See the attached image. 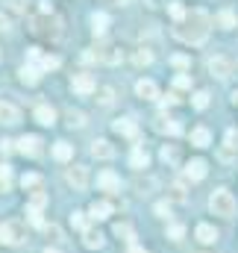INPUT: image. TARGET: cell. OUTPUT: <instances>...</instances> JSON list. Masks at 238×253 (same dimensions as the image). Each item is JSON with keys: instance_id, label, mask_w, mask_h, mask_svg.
I'll return each instance as SVG.
<instances>
[{"instance_id": "1", "label": "cell", "mask_w": 238, "mask_h": 253, "mask_svg": "<svg viewBox=\"0 0 238 253\" xmlns=\"http://www.w3.org/2000/svg\"><path fill=\"white\" fill-rule=\"evenodd\" d=\"M209 27H212V18L203 9H191L182 21H177L174 36L179 42H185V44H203L206 36H209Z\"/></svg>"}, {"instance_id": "2", "label": "cell", "mask_w": 238, "mask_h": 253, "mask_svg": "<svg viewBox=\"0 0 238 253\" xmlns=\"http://www.w3.org/2000/svg\"><path fill=\"white\" fill-rule=\"evenodd\" d=\"M209 209H212L215 215H221V218H233V215H236V197H233V191H227V189L212 191Z\"/></svg>"}, {"instance_id": "3", "label": "cell", "mask_w": 238, "mask_h": 253, "mask_svg": "<svg viewBox=\"0 0 238 253\" xmlns=\"http://www.w3.org/2000/svg\"><path fill=\"white\" fill-rule=\"evenodd\" d=\"M24 239H27V230L21 221H3L0 224V245L18 248V245H24Z\"/></svg>"}, {"instance_id": "4", "label": "cell", "mask_w": 238, "mask_h": 253, "mask_svg": "<svg viewBox=\"0 0 238 253\" xmlns=\"http://www.w3.org/2000/svg\"><path fill=\"white\" fill-rule=\"evenodd\" d=\"M65 183L74 186L77 191H82L85 186H88V168H82V165H71V168L65 171Z\"/></svg>"}, {"instance_id": "5", "label": "cell", "mask_w": 238, "mask_h": 253, "mask_svg": "<svg viewBox=\"0 0 238 253\" xmlns=\"http://www.w3.org/2000/svg\"><path fill=\"white\" fill-rule=\"evenodd\" d=\"M71 88H74L77 94H91V91H97L94 74H88V71H82V74H74V80H71Z\"/></svg>"}, {"instance_id": "6", "label": "cell", "mask_w": 238, "mask_h": 253, "mask_svg": "<svg viewBox=\"0 0 238 253\" xmlns=\"http://www.w3.org/2000/svg\"><path fill=\"white\" fill-rule=\"evenodd\" d=\"M209 71H212V77H218V80H230V77H233V62H230L227 56H212V59H209Z\"/></svg>"}, {"instance_id": "7", "label": "cell", "mask_w": 238, "mask_h": 253, "mask_svg": "<svg viewBox=\"0 0 238 253\" xmlns=\"http://www.w3.org/2000/svg\"><path fill=\"white\" fill-rule=\"evenodd\" d=\"M18 153H24V156H39V153H41V138H39V135H21V138H18Z\"/></svg>"}, {"instance_id": "8", "label": "cell", "mask_w": 238, "mask_h": 253, "mask_svg": "<svg viewBox=\"0 0 238 253\" xmlns=\"http://www.w3.org/2000/svg\"><path fill=\"white\" fill-rule=\"evenodd\" d=\"M18 121H21V109L15 103H9V100H0V124L15 126Z\"/></svg>"}, {"instance_id": "9", "label": "cell", "mask_w": 238, "mask_h": 253, "mask_svg": "<svg viewBox=\"0 0 238 253\" xmlns=\"http://www.w3.org/2000/svg\"><path fill=\"white\" fill-rule=\"evenodd\" d=\"M206 171H209V165H206L203 159H191V162L185 165V180H188V183H200V180L206 177Z\"/></svg>"}, {"instance_id": "10", "label": "cell", "mask_w": 238, "mask_h": 253, "mask_svg": "<svg viewBox=\"0 0 238 253\" xmlns=\"http://www.w3.org/2000/svg\"><path fill=\"white\" fill-rule=\"evenodd\" d=\"M94 56H97V62H106V65H118L120 62V50L115 44H100L97 50H94Z\"/></svg>"}, {"instance_id": "11", "label": "cell", "mask_w": 238, "mask_h": 253, "mask_svg": "<svg viewBox=\"0 0 238 253\" xmlns=\"http://www.w3.org/2000/svg\"><path fill=\"white\" fill-rule=\"evenodd\" d=\"M135 94H138L141 100H156V97H159V85H156L153 80H138V83H135Z\"/></svg>"}, {"instance_id": "12", "label": "cell", "mask_w": 238, "mask_h": 253, "mask_svg": "<svg viewBox=\"0 0 238 253\" xmlns=\"http://www.w3.org/2000/svg\"><path fill=\"white\" fill-rule=\"evenodd\" d=\"M91 156H94V159H112V156H115V147H112L106 138H94V141H91Z\"/></svg>"}, {"instance_id": "13", "label": "cell", "mask_w": 238, "mask_h": 253, "mask_svg": "<svg viewBox=\"0 0 238 253\" xmlns=\"http://www.w3.org/2000/svg\"><path fill=\"white\" fill-rule=\"evenodd\" d=\"M88 215H91L94 221H106V218L112 215V203H109V200H94V203L88 206Z\"/></svg>"}, {"instance_id": "14", "label": "cell", "mask_w": 238, "mask_h": 253, "mask_svg": "<svg viewBox=\"0 0 238 253\" xmlns=\"http://www.w3.org/2000/svg\"><path fill=\"white\" fill-rule=\"evenodd\" d=\"M97 186L103 191H118L120 189V180H118V174L115 171H100L97 174Z\"/></svg>"}, {"instance_id": "15", "label": "cell", "mask_w": 238, "mask_h": 253, "mask_svg": "<svg viewBox=\"0 0 238 253\" xmlns=\"http://www.w3.org/2000/svg\"><path fill=\"white\" fill-rule=\"evenodd\" d=\"M36 121H39L41 126H53V124H56V109H53V106H47V103L36 106Z\"/></svg>"}, {"instance_id": "16", "label": "cell", "mask_w": 238, "mask_h": 253, "mask_svg": "<svg viewBox=\"0 0 238 253\" xmlns=\"http://www.w3.org/2000/svg\"><path fill=\"white\" fill-rule=\"evenodd\" d=\"M129 165H132V168H138V171H144V168L150 165V153H147V147H141V144H138V147L129 153Z\"/></svg>"}, {"instance_id": "17", "label": "cell", "mask_w": 238, "mask_h": 253, "mask_svg": "<svg viewBox=\"0 0 238 253\" xmlns=\"http://www.w3.org/2000/svg\"><path fill=\"white\" fill-rule=\"evenodd\" d=\"M194 236H197V242H203V245H215V242H218V230H215L212 224H197Z\"/></svg>"}, {"instance_id": "18", "label": "cell", "mask_w": 238, "mask_h": 253, "mask_svg": "<svg viewBox=\"0 0 238 253\" xmlns=\"http://www.w3.org/2000/svg\"><path fill=\"white\" fill-rule=\"evenodd\" d=\"M82 245H85V248H91V251L103 248V236H100V230H94V227H85V230H82Z\"/></svg>"}, {"instance_id": "19", "label": "cell", "mask_w": 238, "mask_h": 253, "mask_svg": "<svg viewBox=\"0 0 238 253\" xmlns=\"http://www.w3.org/2000/svg\"><path fill=\"white\" fill-rule=\"evenodd\" d=\"M191 144H194V147H209V144H212V132H209L206 126H194V129H191Z\"/></svg>"}, {"instance_id": "20", "label": "cell", "mask_w": 238, "mask_h": 253, "mask_svg": "<svg viewBox=\"0 0 238 253\" xmlns=\"http://www.w3.org/2000/svg\"><path fill=\"white\" fill-rule=\"evenodd\" d=\"M106 30H109V15L94 12V15H91V33H94V36H103Z\"/></svg>"}, {"instance_id": "21", "label": "cell", "mask_w": 238, "mask_h": 253, "mask_svg": "<svg viewBox=\"0 0 238 253\" xmlns=\"http://www.w3.org/2000/svg\"><path fill=\"white\" fill-rule=\"evenodd\" d=\"M112 129H115V132H120V135H129V138L138 132V126H135V121H132V118H118V121L112 124Z\"/></svg>"}, {"instance_id": "22", "label": "cell", "mask_w": 238, "mask_h": 253, "mask_svg": "<svg viewBox=\"0 0 238 253\" xmlns=\"http://www.w3.org/2000/svg\"><path fill=\"white\" fill-rule=\"evenodd\" d=\"M18 74H21V83H27V85H36V83H39V77H41V71H39V68H33V65H24Z\"/></svg>"}, {"instance_id": "23", "label": "cell", "mask_w": 238, "mask_h": 253, "mask_svg": "<svg viewBox=\"0 0 238 253\" xmlns=\"http://www.w3.org/2000/svg\"><path fill=\"white\" fill-rule=\"evenodd\" d=\"M53 156H56L59 162H68V159L74 156V144H68V141H56V144H53Z\"/></svg>"}, {"instance_id": "24", "label": "cell", "mask_w": 238, "mask_h": 253, "mask_svg": "<svg viewBox=\"0 0 238 253\" xmlns=\"http://www.w3.org/2000/svg\"><path fill=\"white\" fill-rule=\"evenodd\" d=\"M156 129H159V132H168V135H177L179 124L171 121V118H165V115H159V118H156Z\"/></svg>"}, {"instance_id": "25", "label": "cell", "mask_w": 238, "mask_h": 253, "mask_svg": "<svg viewBox=\"0 0 238 253\" xmlns=\"http://www.w3.org/2000/svg\"><path fill=\"white\" fill-rule=\"evenodd\" d=\"M115 236H118L120 242H126V245H132V239H135V233H132L129 224H115Z\"/></svg>"}, {"instance_id": "26", "label": "cell", "mask_w": 238, "mask_h": 253, "mask_svg": "<svg viewBox=\"0 0 238 253\" xmlns=\"http://www.w3.org/2000/svg\"><path fill=\"white\" fill-rule=\"evenodd\" d=\"M185 197H188V194L182 189V183H174V186L168 189V200H171V203H185Z\"/></svg>"}, {"instance_id": "27", "label": "cell", "mask_w": 238, "mask_h": 253, "mask_svg": "<svg viewBox=\"0 0 238 253\" xmlns=\"http://www.w3.org/2000/svg\"><path fill=\"white\" fill-rule=\"evenodd\" d=\"M97 100H100V106H112V103H115V88L103 85V88L97 91Z\"/></svg>"}, {"instance_id": "28", "label": "cell", "mask_w": 238, "mask_h": 253, "mask_svg": "<svg viewBox=\"0 0 238 253\" xmlns=\"http://www.w3.org/2000/svg\"><path fill=\"white\" fill-rule=\"evenodd\" d=\"M132 59H135V65H138V68H144V65H150V62H153V53H150L147 47H138Z\"/></svg>"}, {"instance_id": "29", "label": "cell", "mask_w": 238, "mask_h": 253, "mask_svg": "<svg viewBox=\"0 0 238 253\" xmlns=\"http://www.w3.org/2000/svg\"><path fill=\"white\" fill-rule=\"evenodd\" d=\"M27 221H30L33 227H44V218H41V209H36V206H27Z\"/></svg>"}, {"instance_id": "30", "label": "cell", "mask_w": 238, "mask_h": 253, "mask_svg": "<svg viewBox=\"0 0 238 253\" xmlns=\"http://www.w3.org/2000/svg\"><path fill=\"white\" fill-rule=\"evenodd\" d=\"M9 186H12V168L0 165V191H9Z\"/></svg>"}, {"instance_id": "31", "label": "cell", "mask_w": 238, "mask_h": 253, "mask_svg": "<svg viewBox=\"0 0 238 253\" xmlns=\"http://www.w3.org/2000/svg\"><path fill=\"white\" fill-rule=\"evenodd\" d=\"M162 159L171 162V165H177L179 162V150L174 147V144H165V147H162Z\"/></svg>"}, {"instance_id": "32", "label": "cell", "mask_w": 238, "mask_h": 253, "mask_svg": "<svg viewBox=\"0 0 238 253\" xmlns=\"http://www.w3.org/2000/svg\"><path fill=\"white\" fill-rule=\"evenodd\" d=\"M218 24H221L224 30H233V27H236V15H233L230 9H224V12L218 15Z\"/></svg>"}, {"instance_id": "33", "label": "cell", "mask_w": 238, "mask_h": 253, "mask_svg": "<svg viewBox=\"0 0 238 253\" xmlns=\"http://www.w3.org/2000/svg\"><path fill=\"white\" fill-rule=\"evenodd\" d=\"M153 186H156V180H153V177H144V180L138 177V180H135V189H138V194H150V189H153Z\"/></svg>"}, {"instance_id": "34", "label": "cell", "mask_w": 238, "mask_h": 253, "mask_svg": "<svg viewBox=\"0 0 238 253\" xmlns=\"http://www.w3.org/2000/svg\"><path fill=\"white\" fill-rule=\"evenodd\" d=\"M191 106H194V109H206V106H209V91H197V94L191 97Z\"/></svg>"}, {"instance_id": "35", "label": "cell", "mask_w": 238, "mask_h": 253, "mask_svg": "<svg viewBox=\"0 0 238 253\" xmlns=\"http://www.w3.org/2000/svg\"><path fill=\"white\" fill-rule=\"evenodd\" d=\"M68 124L71 126H82L85 124V115H82L79 109H68Z\"/></svg>"}, {"instance_id": "36", "label": "cell", "mask_w": 238, "mask_h": 253, "mask_svg": "<svg viewBox=\"0 0 238 253\" xmlns=\"http://www.w3.org/2000/svg\"><path fill=\"white\" fill-rule=\"evenodd\" d=\"M168 12H171V18H174V21H182V18L188 15V12L182 9V3H179V0H174V3L168 6Z\"/></svg>"}, {"instance_id": "37", "label": "cell", "mask_w": 238, "mask_h": 253, "mask_svg": "<svg viewBox=\"0 0 238 253\" xmlns=\"http://www.w3.org/2000/svg\"><path fill=\"white\" fill-rule=\"evenodd\" d=\"M39 183H41L39 174H24V177H21V186H24V189H36Z\"/></svg>"}, {"instance_id": "38", "label": "cell", "mask_w": 238, "mask_h": 253, "mask_svg": "<svg viewBox=\"0 0 238 253\" xmlns=\"http://www.w3.org/2000/svg\"><path fill=\"white\" fill-rule=\"evenodd\" d=\"M182 236H185V227H182V224H171V227H168V239H171V242H179Z\"/></svg>"}, {"instance_id": "39", "label": "cell", "mask_w": 238, "mask_h": 253, "mask_svg": "<svg viewBox=\"0 0 238 253\" xmlns=\"http://www.w3.org/2000/svg\"><path fill=\"white\" fill-rule=\"evenodd\" d=\"M71 224L77 227V230H85L88 224H85V212H71Z\"/></svg>"}, {"instance_id": "40", "label": "cell", "mask_w": 238, "mask_h": 253, "mask_svg": "<svg viewBox=\"0 0 238 253\" xmlns=\"http://www.w3.org/2000/svg\"><path fill=\"white\" fill-rule=\"evenodd\" d=\"M44 203H47V194H41V191H36V194H33V200H30L27 206H36V209H41Z\"/></svg>"}, {"instance_id": "41", "label": "cell", "mask_w": 238, "mask_h": 253, "mask_svg": "<svg viewBox=\"0 0 238 253\" xmlns=\"http://www.w3.org/2000/svg\"><path fill=\"white\" fill-rule=\"evenodd\" d=\"M156 215H159V218H168V215H171V200L156 203Z\"/></svg>"}, {"instance_id": "42", "label": "cell", "mask_w": 238, "mask_h": 253, "mask_svg": "<svg viewBox=\"0 0 238 253\" xmlns=\"http://www.w3.org/2000/svg\"><path fill=\"white\" fill-rule=\"evenodd\" d=\"M39 12L41 15H53V0H39Z\"/></svg>"}, {"instance_id": "43", "label": "cell", "mask_w": 238, "mask_h": 253, "mask_svg": "<svg viewBox=\"0 0 238 253\" xmlns=\"http://www.w3.org/2000/svg\"><path fill=\"white\" fill-rule=\"evenodd\" d=\"M174 85H177V88H188V85H191V77H188V74H179L177 80H174Z\"/></svg>"}, {"instance_id": "44", "label": "cell", "mask_w": 238, "mask_h": 253, "mask_svg": "<svg viewBox=\"0 0 238 253\" xmlns=\"http://www.w3.org/2000/svg\"><path fill=\"white\" fill-rule=\"evenodd\" d=\"M171 65H174V68H188L191 59H188V56H171Z\"/></svg>"}, {"instance_id": "45", "label": "cell", "mask_w": 238, "mask_h": 253, "mask_svg": "<svg viewBox=\"0 0 238 253\" xmlns=\"http://www.w3.org/2000/svg\"><path fill=\"white\" fill-rule=\"evenodd\" d=\"M9 9L12 12H27V0H9Z\"/></svg>"}, {"instance_id": "46", "label": "cell", "mask_w": 238, "mask_h": 253, "mask_svg": "<svg viewBox=\"0 0 238 253\" xmlns=\"http://www.w3.org/2000/svg\"><path fill=\"white\" fill-rule=\"evenodd\" d=\"M47 230V236H53V242H62V230L59 227H44Z\"/></svg>"}, {"instance_id": "47", "label": "cell", "mask_w": 238, "mask_h": 253, "mask_svg": "<svg viewBox=\"0 0 238 253\" xmlns=\"http://www.w3.org/2000/svg\"><path fill=\"white\" fill-rule=\"evenodd\" d=\"M0 153H3V156H6V153H12V141H9V138H3V141H0Z\"/></svg>"}, {"instance_id": "48", "label": "cell", "mask_w": 238, "mask_h": 253, "mask_svg": "<svg viewBox=\"0 0 238 253\" xmlns=\"http://www.w3.org/2000/svg\"><path fill=\"white\" fill-rule=\"evenodd\" d=\"M6 30H12V21L6 15H0V33H6Z\"/></svg>"}, {"instance_id": "49", "label": "cell", "mask_w": 238, "mask_h": 253, "mask_svg": "<svg viewBox=\"0 0 238 253\" xmlns=\"http://www.w3.org/2000/svg\"><path fill=\"white\" fill-rule=\"evenodd\" d=\"M174 103H177V94H165L162 97V106H174Z\"/></svg>"}, {"instance_id": "50", "label": "cell", "mask_w": 238, "mask_h": 253, "mask_svg": "<svg viewBox=\"0 0 238 253\" xmlns=\"http://www.w3.org/2000/svg\"><path fill=\"white\" fill-rule=\"evenodd\" d=\"M126 253H147V251H144V248H138V245H129V251H126Z\"/></svg>"}, {"instance_id": "51", "label": "cell", "mask_w": 238, "mask_h": 253, "mask_svg": "<svg viewBox=\"0 0 238 253\" xmlns=\"http://www.w3.org/2000/svg\"><path fill=\"white\" fill-rule=\"evenodd\" d=\"M103 3H112V6H123V3H129V0H103Z\"/></svg>"}, {"instance_id": "52", "label": "cell", "mask_w": 238, "mask_h": 253, "mask_svg": "<svg viewBox=\"0 0 238 253\" xmlns=\"http://www.w3.org/2000/svg\"><path fill=\"white\" fill-rule=\"evenodd\" d=\"M44 253H62V251H59V248H47Z\"/></svg>"}]
</instances>
